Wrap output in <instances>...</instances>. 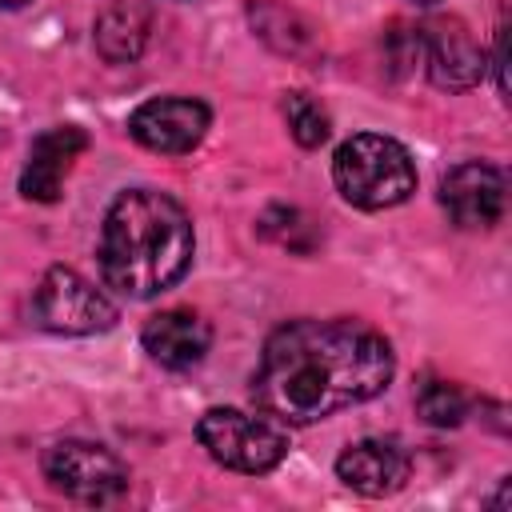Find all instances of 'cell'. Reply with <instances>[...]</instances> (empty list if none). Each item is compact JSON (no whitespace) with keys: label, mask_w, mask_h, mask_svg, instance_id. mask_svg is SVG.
I'll list each match as a JSON object with an SVG mask.
<instances>
[{"label":"cell","mask_w":512,"mask_h":512,"mask_svg":"<svg viewBox=\"0 0 512 512\" xmlns=\"http://www.w3.org/2000/svg\"><path fill=\"white\" fill-rule=\"evenodd\" d=\"M396 372L392 344L360 320H288L260 352L252 400L280 424H316L364 404Z\"/></svg>","instance_id":"6da1fadb"},{"label":"cell","mask_w":512,"mask_h":512,"mask_svg":"<svg viewBox=\"0 0 512 512\" xmlns=\"http://www.w3.org/2000/svg\"><path fill=\"white\" fill-rule=\"evenodd\" d=\"M188 212L152 188H128L112 200L100 228V276L128 300H148L172 288L192 264Z\"/></svg>","instance_id":"7a4b0ae2"},{"label":"cell","mask_w":512,"mask_h":512,"mask_svg":"<svg viewBox=\"0 0 512 512\" xmlns=\"http://www.w3.org/2000/svg\"><path fill=\"white\" fill-rule=\"evenodd\" d=\"M332 180L348 204L380 212L404 204L416 192V164L400 140L380 132H356L336 148Z\"/></svg>","instance_id":"3957f363"},{"label":"cell","mask_w":512,"mask_h":512,"mask_svg":"<svg viewBox=\"0 0 512 512\" xmlns=\"http://www.w3.org/2000/svg\"><path fill=\"white\" fill-rule=\"evenodd\" d=\"M196 440L216 464L248 476L272 472L288 456V436L280 420H272L268 412L252 416L240 408H208L196 424Z\"/></svg>","instance_id":"277c9868"},{"label":"cell","mask_w":512,"mask_h":512,"mask_svg":"<svg viewBox=\"0 0 512 512\" xmlns=\"http://www.w3.org/2000/svg\"><path fill=\"white\" fill-rule=\"evenodd\" d=\"M32 320L56 336H92V332H108L120 320V312L76 268L56 264L40 276L32 292Z\"/></svg>","instance_id":"5b68a950"},{"label":"cell","mask_w":512,"mask_h":512,"mask_svg":"<svg viewBox=\"0 0 512 512\" xmlns=\"http://www.w3.org/2000/svg\"><path fill=\"white\" fill-rule=\"evenodd\" d=\"M44 476L80 504H112L128 492V464L96 440H56L44 452Z\"/></svg>","instance_id":"8992f818"},{"label":"cell","mask_w":512,"mask_h":512,"mask_svg":"<svg viewBox=\"0 0 512 512\" xmlns=\"http://www.w3.org/2000/svg\"><path fill=\"white\" fill-rule=\"evenodd\" d=\"M208 124H212L208 104H200L192 96H160V100L140 104L128 116L132 140L140 148H148V152H160V156H184V152H192L204 140Z\"/></svg>","instance_id":"52a82bcc"},{"label":"cell","mask_w":512,"mask_h":512,"mask_svg":"<svg viewBox=\"0 0 512 512\" xmlns=\"http://www.w3.org/2000/svg\"><path fill=\"white\" fill-rule=\"evenodd\" d=\"M440 204L460 228H492L508 204L504 172L484 160H464L440 180Z\"/></svg>","instance_id":"ba28073f"},{"label":"cell","mask_w":512,"mask_h":512,"mask_svg":"<svg viewBox=\"0 0 512 512\" xmlns=\"http://www.w3.org/2000/svg\"><path fill=\"white\" fill-rule=\"evenodd\" d=\"M424 40V64H428V80L444 92H468L480 84L484 76V48L476 44V36L468 32L464 20L444 16L432 20L428 28H420Z\"/></svg>","instance_id":"9c48e42d"},{"label":"cell","mask_w":512,"mask_h":512,"mask_svg":"<svg viewBox=\"0 0 512 512\" xmlns=\"http://www.w3.org/2000/svg\"><path fill=\"white\" fill-rule=\"evenodd\" d=\"M336 476L360 496H392L412 476V456L396 436H364L336 456Z\"/></svg>","instance_id":"30bf717a"},{"label":"cell","mask_w":512,"mask_h":512,"mask_svg":"<svg viewBox=\"0 0 512 512\" xmlns=\"http://www.w3.org/2000/svg\"><path fill=\"white\" fill-rule=\"evenodd\" d=\"M84 148H88V132L76 124H56V128L40 132L28 148V164L20 172V192L36 204H52Z\"/></svg>","instance_id":"8fae6325"},{"label":"cell","mask_w":512,"mask_h":512,"mask_svg":"<svg viewBox=\"0 0 512 512\" xmlns=\"http://www.w3.org/2000/svg\"><path fill=\"white\" fill-rule=\"evenodd\" d=\"M144 352L172 372H184L192 364L204 360L208 344H212V328L200 312L192 308H164L144 324Z\"/></svg>","instance_id":"7c38bea8"},{"label":"cell","mask_w":512,"mask_h":512,"mask_svg":"<svg viewBox=\"0 0 512 512\" xmlns=\"http://www.w3.org/2000/svg\"><path fill=\"white\" fill-rule=\"evenodd\" d=\"M152 32V8L148 0H108L96 16V52L108 64H132Z\"/></svg>","instance_id":"4fadbf2b"},{"label":"cell","mask_w":512,"mask_h":512,"mask_svg":"<svg viewBox=\"0 0 512 512\" xmlns=\"http://www.w3.org/2000/svg\"><path fill=\"white\" fill-rule=\"evenodd\" d=\"M248 20H252L256 36L264 44H272L276 52H284V56H304L312 48V28L292 8H284L276 0H256L248 8Z\"/></svg>","instance_id":"5bb4252c"},{"label":"cell","mask_w":512,"mask_h":512,"mask_svg":"<svg viewBox=\"0 0 512 512\" xmlns=\"http://www.w3.org/2000/svg\"><path fill=\"white\" fill-rule=\"evenodd\" d=\"M416 412L432 424V428H456L468 416V396L440 376H424L416 384Z\"/></svg>","instance_id":"9a60e30c"},{"label":"cell","mask_w":512,"mask_h":512,"mask_svg":"<svg viewBox=\"0 0 512 512\" xmlns=\"http://www.w3.org/2000/svg\"><path fill=\"white\" fill-rule=\"evenodd\" d=\"M284 120H288V132L300 148H320L332 132V120H328L324 104L308 92H288L284 96Z\"/></svg>","instance_id":"2e32d148"},{"label":"cell","mask_w":512,"mask_h":512,"mask_svg":"<svg viewBox=\"0 0 512 512\" xmlns=\"http://www.w3.org/2000/svg\"><path fill=\"white\" fill-rule=\"evenodd\" d=\"M256 228H260L264 240H276V244H284V248H292V252H308V248L316 244V232H312V224L304 220L300 208L272 204V208L260 216Z\"/></svg>","instance_id":"e0dca14e"},{"label":"cell","mask_w":512,"mask_h":512,"mask_svg":"<svg viewBox=\"0 0 512 512\" xmlns=\"http://www.w3.org/2000/svg\"><path fill=\"white\" fill-rule=\"evenodd\" d=\"M384 56H388V68L392 76H408L416 60H424V40H420V28H404V24H392L384 32Z\"/></svg>","instance_id":"ac0fdd59"},{"label":"cell","mask_w":512,"mask_h":512,"mask_svg":"<svg viewBox=\"0 0 512 512\" xmlns=\"http://www.w3.org/2000/svg\"><path fill=\"white\" fill-rule=\"evenodd\" d=\"M20 4H28V0H0V8H20Z\"/></svg>","instance_id":"d6986e66"},{"label":"cell","mask_w":512,"mask_h":512,"mask_svg":"<svg viewBox=\"0 0 512 512\" xmlns=\"http://www.w3.org/2000/svg\"><path fill=\"white\" fill-rule=\"evenodd\" d=\"M416 4H424V8H432V4H440V0H416Z\"/></svg>","instance_id":"ffe728a7"},{"label":"cell","mask_w":512,"mask_h":512,"mask_svg":"<svg viewBox=\"0 0 512 512\" xmlns=\"http://www.w3.org/2000/svg\"><path fill=\"white\" fill-rule=\"evenodd\" d=\"M0 144H4V132H0Z\"/></svg>","instance_id":"44dd1931"}]
</instances>
